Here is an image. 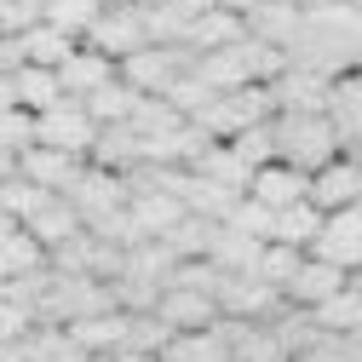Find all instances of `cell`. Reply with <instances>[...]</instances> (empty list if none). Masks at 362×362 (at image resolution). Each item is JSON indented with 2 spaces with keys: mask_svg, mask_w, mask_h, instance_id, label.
<instances>
[{
  "mask_svg": "<svg viewBox=\"0 0 362 362\" xmlns=\"http://www.w3.org/2000/svg\"><path fill=\"white\" fill-rule=\"evenodd\" d=\"M334 293H345V270L328 264V259H316V253H305V264L293 270V282L282 288L288 310H316V305H328Z\"/></svg>",
  "mask_w": 362,
  "mask_h": 362,
  "instance_id": "30bf717a",
  "label": "cell"
},
{
  "mask_svg": "<svg viewBox=\"0 0 362 362\" xmlns=\"http://www.w3.org/2000/svg\"><path fill=\"white\" fill-rule=\"evenodd\" d=\"M242 23H247V40H264V47L288 52L299 40V29H305V6L299 0H264V6H253Z\"/></svg>",
  "mask_w": 362,
  "mask_h": 362,
  "instance_id": "8fae6325",
  "label": "cell"
},
{
  "mask_svg": "<svg viewBox=\"0 0 362 362\" xmlns=\"http://www.w3.org/2000/svg\"><path fill=\"white\" fill-rule=\"evenodd\" d=\"M40 202H47V196H40L35 185H23V178H12V185H0V213H6L12 224H29Z\"/></svg>",
  "mask_w": 362,
  "mask_h": 362,
  "instance_id": "603a6c76",
  "label": "cell"
},
{
  "mask_svg": "<svg viewBox=\"0 0 362 362\" xmlns=\"http://www.w3.org/2000/svg\"><path fill=\"white\" fill-rule=\"evenodd\" d=\"M81 47H93L98 58H110V64L121 69V64H127L132 52H144V47H150V35H144V12H139V6H121V12H98Z\"/></svg>",
  "mask_w": 362,
  "mask_h": 362,
  "instance_id": "3957f363",
  "label": "cell"
},
{
  "mask_svg": "<svg viewBox=\"0 0 362 362\" xmlns=\"http://www.w3.org/2000/svg\"><path fill=\"white\" fill-rule=\"evenodd\" d=\"M299 264H305V253H293V247H276V242H264V247H259V264H253V276H259L264 288H276V293H282V288L293 282V270H299Z\"/></svg>",
  "mask_w": 362,
  "mask_h": 362,
  "instance_id": "7402d4cb",
  "label": "cell"
},
{
  "mask_svg": "<svg viewBox=\"0 0 362 362\" xmlns=\"http://www.w3.org/2000/svg\"><path fill=\"white\" fill-rule=\"evenodd\" d=\"M6 110H18V86H12V75H0V115Z\"/></svg>",
  "mask_w": 362,
  "mask_h": 362,
  "instance_id": "484cf974",
  "label": "cell"
},
{
  "mask_svg": "<svg viewBox=\"0 0 362 362\" xmlns=\"http://www.w3.org/2000/svg\"><path fill=\"white\" fill-rule=\"evenodd\" d=\"M12 86H18V110H23L29 121L64 104V86H58V75H52V69H18V75H12Z\"/></svg>",
  "mask_w": 362,
  "mask_h": 362,
  "instance_id": "e0dca14e",
  "label": "cell"
},
{
  "mask_svg": "<svg viewBox=\"0 0 362 362\" xmlns=\"http://www.w3.org/2000/svg\"><path fill=\"white\" fill-rule=\"evenodd\" d=\"M316 236H322V213H316L310 202H299V207H288V213H270V236H264V242L293 247V253H310Z\"/></svg>",
  "mask_w": 362,
  "mask_h": 362,
  "instance_id": "2e32d148",
  "label": "cell"
},
{
  "mask_svg": "<svg viewBox=\"0 0 362 362\" xmlns=\"http://www.w3.org/2000/svg\"><path fill=\"white\" fill-rule=\"evenodd\" d=\"M23 230L40 242V253H58L64 242H75V236H81V218H75V207H69L64 196H47V202L35 207V218L23 224Z\"/></svg>",
  "mask_w": 362,
  "mask_h": 362,
  "instance_id": "5bb4252c",
  "label": "cell"
},
{
  "mask_svg": "<svg viewBox=\"0 0 362 362\" xmlns=\"http://www.w3.org/2000/svg\"><path fill=\"white\" fill-rule=\"evenodd\" d=\"M98 12H104L98 0H52V6L40 12V23H52V29L69 35V40H86V29H93Z\"/></svg>",
  "mask_w": 362,
  "mask_h": 362,
  "instance_id": "ffe728a7",
  "label": "cell"
},
{
  "mask_svg": "<svg viewBox=\"0 0 362 362\" xmlns=\"http://www.w3.org/2000/svg\"><path fill=\"white\" fill-rule=\"evenodd\" d=\"M247 202L264 207V213H288V207L310 202V178L293 173V167H282V161H270V167H259L247 178Z\"/></svg>",
  "mask_w": 362,
  "mask_h": 362,
  "instance_id": "ba28073f",
  "label": "cell"
},
{
  "mask_svg": "<svg viewBox=\"0 0 362 362\" xmlns=\"http://www.w3.org/2000/svg\"><path fill=\"white\" fill-rule=\"evenodd\" d=\"M310 253L328 259V264H339L345 276H351V270H362V207L328 213V218H322V236H316Z\"/></svg>",
  "mask_w": 362,
  "mask_h": 362,
  "instance_id": "9c48e42d",
  "label": "cell"
},
{
  "mask_svg": "<svg viewBox=\"0 0 362 362\" xmlns=\"http://www.w3.org/2000/svg\"><path fill=\"white\" fill-rule=\"evenodd\" d=\"M310 207L322 218L345 213V207H362V156H339L322 173H310Z\"/></svg>",
  "mask_w": 362,
  "mask_h": 362,
  "instance_id": "277c9868",
  "label": "cell"
},
{
  "mask_svg": "<svg viewBox=\"0 0 362 362\" xmlns=\"http://www.w3.org/2000/svg\"><path fill=\"white\" fill-rule=\"evenodd\" d=\"M12 178H18V156L0 150V185H12Z\"/></svg>",
  "mask_w": 362,
  "mask_h": 362,
  "instance_id": "4316f807",
  "label": "cell"
},
{
  "mask_svg": "<svg viewBox=\"0 0 362 362\" xmlns=\"http://www.w3.org/2000/svg\"><path fill=\"white\" fill-rule=\"evenodd\" d=\"M0 259H6V270H12V276H35V270H47V253H40V242L23 230V224L0 236Z\"/></svg>",
  "mask_w": 362,
  "mask_h": 362,
  "instance_id": "44dd1931",
  "label": "cell"
},
{
  "mask_svg": "<svg viewBox=\"0 0 362 362\" xmlns=\"http://www.w3.org/2000/svg\"><path fill=\"white\" fill-rule=\"evenodd\" d=\"M270 139H276V161L305 173V178L345 156L328 115H270Z\"/></svg>",
  "mask_w": 362,
  "mask_h": 362,
  "instance_id": "6da1fadb",
  "label": "cell"
},
{
  "mask_svg": "<svg viewBox=\"0 0 362 362\" xmlns=\"http://www.w3.org/2000/svg\"><path fill=\"white\" fill-rule=\"evenodd\" d=\"M150 316H156L167 334H207V328H218L213 293H190V288H161V299H156Z\"/></svg>",
  "mask_w": 362,
  "mask_h": 362,
  "instance_id": "5b68a950",
  "label": "cell"
},
{
  "mask_svg": "<svg viewBox=\"0 0 362 362\" xmlns=\"http://www.w3.org/2000/svg\"><path fill=\"white\" fill-rule=\"evenodd\" d=\"M35 144V121L23 115V110H6V115H0V150H6V156H23Z\"/></svg>",
  "mask_w": 362,
  "mask_h": 362,
  "instance_id": "cb8c5ba5",
  "label": "cell"
},
{
  "mask_svg": "<svg viewBox=\"0 0 362 362\" xmlns=\"http://www.w3.org/2000/svg\"><path fill=\"white\" fill-rule=\"evenodd\" d=\"M81 110L93 115V127H98V132H104V127H127V121H132V110H139V93H132V86L115 75V81L104 86V93H93Z\"/></svg>",
  "mask_w": 362,
  "mask_h": 362,
  "instance_id": "ac0fdd59",
  "label": "cell"
},
{
  "mask_svg": "<svg viewBox=\"0 0 362 362\" xmlns=\"http://www.w3.org/2000/svg\"><path fill=\"white\" fill-rule=\"evenodd\" d=\"M236 40H247V23H242L236 12L213 6V12H202V18L185 29V52H190V58H207V52H224V47H236Z\"/></svg>",
  "mask_w": 362,
  "mask_h": 362,
  "instance_id": "4fadbf2b",
  "label": "cell"
},
{
  "mask_svg": "<svg viewBox=\"0 0 362 362\" xmlns=\"http://www.w3.org/2000/svg\"><path fill=\"white\" fill-rule=\"evenodd\" d=\"M6 282H12V270H6V259H0V288H6Z\"/></svg>",
  "mask_w": 362,
  "mask_h": 362,
  "instance_id": "f1b7e54d",
  "label": "cell"
},
{
  "mask_svg": "<svg viewBox=\"0 0 362 362\" xmlns=\"http://www.w3.org/2000/svg\"><path fill=\"white\" fill-rule=\"evenodd\" d=\"M161 6H173L178 18H190V23H196L202 12H213V6H218V0H161Z\"/></svg>",
  "mask_w": 362,
  "mask_h": 362,
  "instance_id": "d4e9b609",
  "label": "cell"
},
{
  "mask_svg": "<svg viewBox=\"0 0 362 362\" xmlns=\"http://www.w3.org/2000/svg\"><path fill=\"white\" fill-rule=\"evenodd\" d=\"M35 144L40 150H58V156H75V161H93V144H98V127L81 104H58L47 115H35Z\"/></svg>",
  "mask_w": 362,
  "mask_h": 362,
  "instance_id": "7a4b0ae2",
  "label": "cell"
},
{
  "mask_svg": "<svg viewBox=\"0 0 362 362\" xmlns=\"http://www.w3.org/2000/svg\"><path fill=\"white\" fill-rule=\"evenodd\" d=\"M110 81H115V64H110V58H98L93 47H75V52H69V64L58 69V86H64V98H69V104H86L93 93H104Z\"/></svg>",
  "mask_w": 362,
  "mask_h": 362,
  "instance_id": "7c38bea8",
  "label": "cell"
},
{
  "mask_svg": "<svg viewBox=\"0 0 362 362\" xmlns=\"http://www.w3.org/2000/svg\"><path fill=\"white\" fill-rule=\"evenodd\" d=\"M345 288H351V293L362 299V270H351V276H345Z\"/></svg>",
  "mask_w": 362,
  "mask_h": 362,
  "instance_id": "83f0119b",
  "label": "cell"
},
{
  "mask_svg": "<svg viewBox=\"0 0 362 362\" xmlns=\"http://www.w3.org/2000/svg\"><path fill=\"white\" fill-rule=\"evenodd\" d=\"M156 362H230V345H224L218 328H207V334H173Z\"/></svg>",
  "mask_w": 362,
  "mask_h": 362,
  "instance_id": "d6986e66",
  "label": "cell"
},
{
  "mask_svg": "<svg viewBox=\"0 0 362 362\" xmlns=\"http://www.w3.org/2000/svg\"><path fill=\"white\" fill-rule=\"evenodd\" d=\"M81 173H86V161L58 156V150H40V144H29V150L18 156V178L35 185L40 196H69V190L81 185Z\"/></svg>",
  "mask_w": 362,
  "mask_h": 362,
  "instance_id": "8992f818",
  "label": "cell"
},
{
  "mask_svg": "<svg viewBox=\"0 0 362 362\" xmlns=\"http://www.w3.org/2000/svg\"><path fill=\"white\" fill-rule=\"evenodd\" d=\"M81 47V40H69V35H58L52 23H35V29H23L18 35V52H23V69H64L69 64V52Z\"/></svg>",
  "mask_w": 362,
  "mask_h": 362,
  "instance_id": "9a60e30c",
  "label": "cell"
},
{
  "mask_svg": "<svg viewBox=\"0 0 362 362\" xmlns=\"http://www.w3.org/2000/svg\"><path fill=\"white\" fill-rule=\"evenodd\" d=\"M270 104L276 115H328V75H310V69H282L270 81Z\"/></svg>",
  "mask_w": 362,
  "mask_h": 362,
  "instance_id": "52a82bcc",
  "label": "cell"
}]
</instances>
